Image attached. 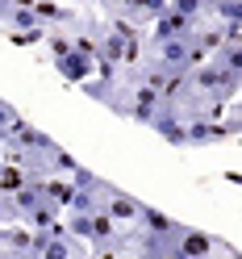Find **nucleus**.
<instances>
[{"label": "nucleus", "mask_w": 242, "mask_h": 259, "mask_svg": "<svg viewBox=\"0 0 242 259\" xmlns=\"http://www.w3.org/2000/svg\"><path fill=\"white\" fill-rule=\"evenodd\" d=\"M188 88H192V92H201L205 101H213V105H225L230 96L242 92V75L213 59V63H201L197 71H188Z\"/></svg>", "instance_id": "1"}, {"label": "nucleus", "mask_w": 242, "mask_h": 259, "mask_svg": "<svg viewBox=\"0 0 242 259\" xmlns=\"http://www.w3.org/2000/svg\"><path fill=\"white\" fill-rule=\"evenodd\" d=\"M205 13L225 29V42L242 38V0H205Z\"/></svg>", "instance_id": "2"}, {"label": "nucleus", "mask_w": 242, "mask_h": 259, "mask_svg": "<svg viewBox=\"0 0 242 259\" xmlns=\"http://www.w3.org/2000/svg\"><path fill=\"white\" fill-rule=\"evenodd\" d=\"M101 213H109L113 222H138V213H142V201L109 184V188H105V201H101Z\"/></svg>", "instance_id": "3"}, {"label": "nucleus", "mask_w": 242, "mask_h": 259, "mask_svg": "<svg viewBox=\"0 0 242 259\" xmlns=\"http://www.w3.org/2000/svg\"><path fill=\"white\" fill-rule=\"evenodd\" d=\"M175 251H180V259H213L217 255V238L205 234V230L184 226V234L175 238Z\"/></svg>", "instance_id": "4"}, {"label": "nucleus", "mask_w": 242, "mask_h": 259, "mask_svg": "<svg viewBox=\"0 0 242 259\" xmlns=\"http://www.w3.org/2000/svg\"><path fill=\"white\" fill-rule=\"evenodd\" d=\"M151 130H155L159 138H167L171 147H188V121L180 117V109H175L171 101H167V109H163V113H159V117L151 121Z\"/></svg>", "instance_id": "5"}, {"label": "nucleus", "mask_w": 242, "mask_h": 259, "mask_svg": "<svg viewBox=\"0 0 242 259\" xmlns=\"http://www.w3.org/2000/svg\"><path fill=\"white\" fill-rule=\"evenodd\" d=\"M188 51H192V38L151 42V55H155V63H163L167 71H188Z\"/></svg>", "instance_id": "6"}, {"label": "nucleus", "mask_w": 242, "mask_h": 259, "mask_svg": "<svg viewBox=\"0 0 242 259\" xmlns=\"http://www.w3.org/2000/svg\"><path fill=\"white\" fill-rule=\"evenodd\" d=\"M225 138H234V130L225 121H209V117L188 121V147H213V142H225Z\"/></svg>", "instance_id": "7"}, {"label": "nucleus", "mask_w": 242, "mask_h": 259, "mask_svg": "<svg viewBox=\"0 0 242 259\" xmlns=\"http://www.w3.org/2000/svg\"><path fill=\"white\" fill-rule=\"evenodd\" d=\"M105 5H113L121 17H134V21H159L171 0H105Z\"/></svg>", "instance_id": "8"}, {"label": "nucleus", "mask_w": 242, "mask_h": 259, "mask_svg": "<svg viewBox=\"0 0 242 259\" xmlns=\"http://www.w3.org/2000/svg\"><path fill=\"white\" fill-rule=\"evenodd\" d=\"M138 230H147V234H171V238H180L184 234V222H175L167 218L163 209H155V205H142V213H138Z\"/></svg>", "instance_id": "9"}, {"label": "nucleus", "mask_w": 242, "mask_h": 259, "mask_svg": "<svg viewBox=\"0 0 242 259\" xmlns=\"http://www.w3.org/2000/svg\"><path fill=\"white\" fill-rule=\"evenodd\" d=\"M55 67H59L63 79H71V84H88V75L96 71V59L79 55V51H67V55H59V59H55Z\"/></svg>", "instance_id": "10"}, {"label": "nucleus", "mask_w": 242, "mask_h": 259, "mask_svg": "<svg viewBox=\"0 0 242 259\" xmlns=\"http://www.w3.org/2000/svg\"><path fill=\"white\" fill-rule=\"evenodd\" d=\"M197 34V21L192 17H180V13H163V17L155 21V42H171V38H192Z\"/></svg>", "instance_id": "11"}, {"label": "nucleus", "mask_w": 242, "mask_h": 259, "mask_svg": "<svg viewBox=\"0 0 242 259\" xmlns=\"http://www.w3.org/2000/svg\"><path fill=\"white\" fill-rule=\"evenodd\" d=\"M34 17H38V25H46V29H67V25L79 21L71 9L59 5V0H34Z\"/></svg>", "instance_id": "12"}, {"label": "nucleus", "mask_w": 242, "mask_h": 259, "mask_svg": "<svg viewBox=\"0 0 242 259\" xmlns=\"http://www.w3.org/2000/svg\"><path fill=\"white\" fill-rule=\"evenodd\" d=\"M38 259H79V242L59 226V230H51V238H46V247H42Z\"/></svg>", "instance_id": "13"}, {"label": "nucleus", "mask_w": 242, "mask_h": 259, "mask_svg": "<svg viewBox=\"0 0 242 259\" xmlns=\"http://www.w3.org/2000/svg\"><path fill=\"white\" fill-rule=\"evenodd\" d=\"M29 184V171L17 167V163H0V192L5 197H13V192H21Z\"/></svg>", "instance_id": "14"}, {"label": "nucleus", "mask_w": 242, "mask_h": 259, "mask_svg": "<svg viewBox=\"0 0 242 259\" xmlns=\"http://www.w3.org/2000/svg\"><path fill=\"white\" fill-rule=\"evenodd\" d=\"M25 117H21V113L17 109H13L9 101H0V142H9L13 134H17V125H21Z\"/></svg>", "instance_id": "15"}, {"label": "nucleus", "mask_w": 242, "mask_h": 259, "mask_svg": "<svg viewBox=\"0 0 242 259\" xmlns=\"http://www.w3.org/2000/svg\"><path fill=\"white\" fill-rule=\"evenodd\" d=\"M92 218H96V213H67L63 230H67L71 238H88V242H92Z\"/></svg>", "instance_id": "16"}, {"label": "nucleus", "mask_w": 242, "mask_h": 259, "mask_svg": "<svg viewBox=\"0 0 242 259\" xmlns=\"http://www.w3.org/2000/svg\"><path fill=\"white\" fill-rule=\"evenodd\" d=\"M213 59H217V63H225L230 71H238V75H242V38H230V42H225Z\"/></svg>", "instance_id": "17"}, {"label": "nucleus", "mask_w": 242, "mask_h": 259, "mask_svg": "<svg viewBox=\"0 0 242 259\" xmlns=\"http://www.w3.org/2000/svg\"><path fill=\"white\" fill-rule=\"evenodd\" d=\"M46 38H51V29H46V25H34V29H13V34H9V42H13V46H34V42H46Z\"/></svg>", "instance_id": "18"}, {"label": "nucleus", "mask_w": 242, "mask_h": 259, "mask_svg": "<svg viewBox=\"0 0 242 259\" xmlns=\"http://www.w3.org/2000/svg\"><path fill=\"white\" fill-rule=\"evenodd\" d=\"M167 9H171V13H180V17H192V21H201V13H205V0H171Z\"/></svg>", "instance_id": "19"}, {"label": "nucleus", "mask_w": 242, "mask_h": 259, "mask_svg": "<svg viewBox=\"0 0 242 259\" xmlns=\"http://www.w3.org/2000/svg\"><path fill=\"white\" fill-rule=\"evenodd\" d=\"M5 259H38V255H29V251H25V255H5Z\"/></svg>", "instance_id": "20"}, {"label": "nucleus", "mask_w": 242, "mask_h": 259, "mask_svg": "<svg viewBox=\"0 0 242 259\" xmlns=\"http://www.w3.org/2000/svg\"><path fill=\"white\" fill-rule=\"evenodd\" d=\"M0 163H5V159H0Z\"/></svg>", "instance_id": "21"}]
</instances>
